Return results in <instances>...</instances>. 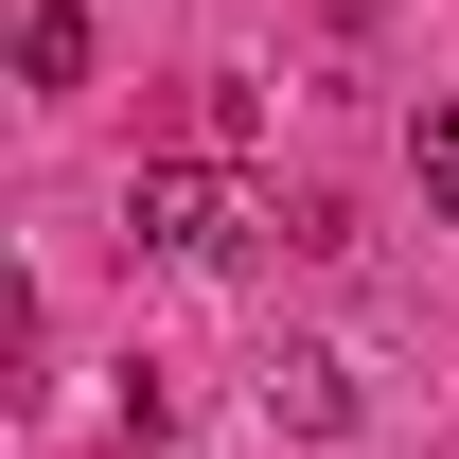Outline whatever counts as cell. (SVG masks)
<instances>
[{
	"label": "cell",
	"mask_w": 459,
	"mask_h": 459,
	"mask_svg": "<svg viewBox=\"0 0 459 459\" xmlns=\"http://www.w3.org/2000/svg\"><path fill=\"white\" fill-rule=\"evenodd\" d=\"M265 230H283V212H265L230 160H142V177H124V247H160V265H247Z\"/></svg>",
	"instance_id": "6da1fadb"
},
{
	"label": "cell",
	"mask_w": 459,
	"mask_h": 459,
	"mask_svg": "<svg viewBox=\"0 0 459 459\" xmlns=\"http://www.w3.org/2000/svg\"><path fill=\"white\" fill-rule=\"evenodd\" d=\"M265 424H300V442H336V424H353V371H336L318 336H283V353H265Z\"/></svg>",
	"instance_id": "7a4b0ae2"
},
{
	"label": "cell",
	"mask_w": 459,
	"mask_h": 459,
	"mask_svg": "<svg viewBox=\"0 0 459 459\" xmlns=\"http://www.w3.org/2000/svg\"><path fill=\"white\" fill-rule=\"evenodd\" d=\"M18 71H36V89H89V18H71V0H18Z\"/></svg>",
	"instance_id": "3957f363"
},
{
	"label": "cell",
	"mask_w": 459,
	"mask_h": 459,
	"mask_svg": "<svg viewBox=\"0 0 459 459\" xmlns=\"http://www.w3.org/2000/svg\"><path fill=\"white\" fill-rule=\"evenodd\" d=\"M406 177H424V212L459 230V107H424V124H406Z\"/></svg>",
	"instance_id": "277c9868"
}]
</instances>
